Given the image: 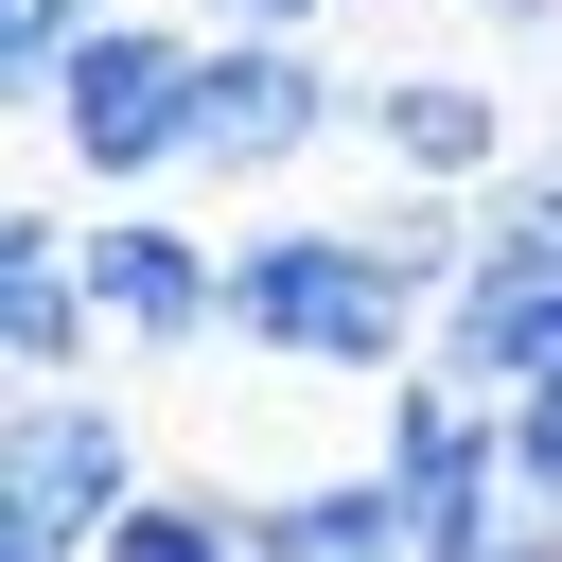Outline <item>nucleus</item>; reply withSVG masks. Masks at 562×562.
Returning <instances> with one entry per match:
<instances>
[{
    "instance_id": "obj_1",
    "label": "nucleus",
    "mask_w": 562,
    "mask_h": 562,
    "mask_svg": "<svg viewBox=\"0 0 562 562\" xmlns=\"http://www.w3.org/2000/svg\"><path fill=\"white\" fill-rule=\"evenodd\" d=\"M228 334L281 369H404L439 351V281L386 228H246L228 246Z\"/></svg>"
},
{
    "instance_id": "obj_2",
    "label": "nucleus",
    "mask_w": 562,
    "mask_h": 562,
    "mask_svg": "<svg viewBox=\"0 0 562 562\" xmlns=\"http://www.w3.org/2000/svg\"><path fill=\"white\" fill-rule=\"evenodd\" d=\"M193 88H211V18H105L35 123L88 193H140V176H193Z\"/></svg>"
},
{
    "instance_id": "obj_3",
    "label": "nucleus",
    "mask_w": 562,
    "mask_h": 562,
    "mask_svg": "<svg viewBox=\"0 0 562 562\" xmlns=\"http://www.w3.org/2000/svg\"><path fill=\"white\" fill-rule=\"evenodd\" d=\"M158 474H140V422L105 404V386H18V422H0V562H88L123 509H140Z\"/></svg>"
},
{
    "instance_id": "obj_4",
    "label": "nucleus",
    "mask_w": 562,
    "mask_h": 562,
    "mask_svg": "<svg viewBox=\"0 0 562 562\" xmlns=\"http://www.w3.org/2000/svg\"><path fill=\"white\" fill-rule=\"evenodd\" d=\"M334 140V70L316 35H211V88H193V176H281Z\"/></svg>"
},
{
    "instance_id": "obj_5",
    "label": "nucleus",
    "mask_w": 562,
    "mask_h": 562,
    "mask_svg": "<svg viewBox=\"0 0 562 562\" xmlns=\"http://www.w3.org/2000/svg\"><path fill=\"white\" fill-rule=\"evenodd\" d=\"M88 299H105L123 351H193V334H228V246H193V228L140 211V193H105V228H88Z\"/></svg>"
},
{
    "instance_id": "obj_6",
    "label": "nucleus",
    "mask_w": 562,
    "mask_h": 562,
    "mask_svg": "<svg viewBox=\"0 0 562 562\" xmlns=\"http://www.w3.org/2000/svg\"><path fill=\"white\" fill-rule=\"evenodd\" d=\"M369 158H386L404 193H492V176H509V105H492L474 70H386V88H369Z\"/></svg>"
},
{
    "instance_id": "obj_7",
    "label": "nucleus",
    "mask_w": 562,
    "mask_h": 562,
    "mask_svg": "<svg viewBox=\"0 0 562 562\" xmlns=\"http://www.w3.org/2000/svg\"><path fill=\"white\" fill-rule=\"evenodd\" d=\"M88 334H105V299H88V228L18 193V211H0V351H18V386H53Z\"/></svg>"
},
{
    "instance_id": "obj_8",
    "label": "nucleus",
    "mask_w": 562,
    "mask_h": 562,
    "mask_svg": "<svg viewBox=\"0 0 562 562\" xmlns=\"http://www.w3.org/2000/svg\"><path fill=\"white\" fill-rule=\"evenodd\" d=\"M246 562H422V544H404V492L369 457L334 492H246Z\"/></svg>"
},
{
    "instance_id": "obj_9",
    "label": "nucleus",
    "mask_w": 562,
    "mask_h": 562,
    "mask_svg": "<svg viewBox=\"0 0 562 562\" xmlns=\"http://www.w3.org/2000/svg\"><path fill=\"white\" fill-rule=\"evenodd\" d=\"M88 562H246V492H140Z\"/></svg>"
},
{
    "instance_id": "obj_10",
    "label": "nucleus",
    "mask_w": 562,
    "mask_h": 562,
    "mask_svg": "<svg viewBox=\"0 0 562 562\" xmlns=\"http://www.w3.org/2000/svg\"><path fill=\"white\" fill-rule=\"evenodd\" d=\"M88 35H105V0H0V88L53 105V70H70Z\"/></svg>"
},
{
    "instance_id": "obj_11",
    "label": "nucleus",
    "mask_w": 562,
    "mask_h": 562,
    "mask_svg": "<svg viewBox=\"0 0 562 562\" xmlns=\"http://www.w3.org/2000/svg\"><path fill=\"white\" fill-rule=\"evenodd\" d=\"M509 474H527V509H562V369L509 386Z\"/></svg>"
},
{
    "instance_id": "obj_12",
    "label": "nucleus",
    "mask_w": 562,
    "mask_h": 562,
    "mask_svg": "<svg viewBox=\"0 0 562 562\" xmlns=\"http://www.w3.org/2000/svg\"><path fill=\"white\" fill-rule=\"evenodd\" d=\"M193 18H211V35H316L334 0H193Z\"/></svg>"
},
{
    "instance_id": "obj_13",
    "label": "nucleus",
    "mask_w": 562,
    "mask_h": 562,
    "mask_svg": "<svg viewBox=\"0 0 562 562\" xmlns=\"http://www.w3.org/2000/svg\"><path fill=\"white\" fill-rule=\"evenodd\" d=\"M474 18H492V35H562V0H474Z\"/></svg>"
},
{
    "instance_id": "obj_14",
    "label": "nucleus",
    "mask_w": 562,
    "mask_h": 562,
    "mask_svg": "<svg viewBox=\"0 0 562 562\" xmlns=\"http://www.w3.org/2000/svg\"><path fill=\"white\" fill-rule=\"evenodd\" d=\"M544 176H562V123H544Z\"/></svg>"
}]
</instances>
